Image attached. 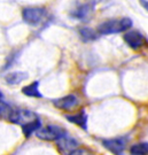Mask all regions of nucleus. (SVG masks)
I'll list each match as a JSON object with an SVG mask.
<instances>
[{
  "mask_svg": "<svg viewBox=\"0 0 148 155\" xmlns=\"http://www.w3.org/2000/svg\"><path fill=\"white\" fill-rule=\"evenodd\" d=\"M132 27V20L129 17L114 18L102 22L98 25V32L100 35H111V33L123 32Z\"/></svg>",
  "mask_w": 148,
  "mask_h": 155,
  "instance_id": "1",
  "label": "nucleus"
},
{
  "mask_svg": "<svg viewBox=\"0 0 148 155\" xmlns=\"http://www.w3.org/2000/svg\"><path fill=\"white\" fill-rule=\"evenodd\" d=\"M8 120L11 122L15 123V124H20L22 127L40 121L36 113L28 110V109H15V110H13Z\"/></svg>",
  "mask_w": 148,
  "mask_h": 155,
  "instance_id": "2",
  "label": "nucleus"
},
{
  "mask_svg": "<svg viewBox=\"0 0 148 155\" xmlns=\"http://www.w3.org/2000/svg\"><path fill=\"white\" fill-rule=\"evenodd\" d=\"M24 22L30 25H38L46 17V11L40 7H28L24 8L22 13Z\"/></svg>",
  "mask_w": 148,
  "mask_h": 155,
  "instance_id": "3",
  "label": "nucleus"
},
{
  "mask_svg": "<svg viewBox=\"0 0 148 155\" xmlns=\"http://www.w3.org/2000/svg\"><path fill=\"white\" fill-rule=\"evenodd\" d=\"M37 137L43 140H48V141H58L63 136H66L67 132L64 129L58 127V125H47L44 129H39L36 132Z\"/></svg>",
  "mask_w": 148,
  "mask_h": 155,
  "instance_id": "4",
  "label": "nucleus"
},
{
  "mask_svg": "<svg viewBox=\"0 0 148 155\" xmlns=\"http://www.w3.org/2000/svg\"><path fill=\"white\" fill-rule=\"evenodd\" d=\"M124 40L125 43L131 48L137 50L140 48L145 43H146V38L143 37V35L141 32H139L138 30H130L124 35Z\"/></svg>",
  "mask_w": 148,
  "mask_h": 155,
  "instance_id": "5",
  "label": "nucleus"
},
{
  "mask_svg": "<svg viewBox=\"0 0 148 155\" xmlns=\"http://www.w3.org/2000/svg\"><path fill=\"white\" fill-rule=\"evenodd\" d=\"M102 145L114 155H123L125 150L126 140L125 138L106 139L102 141Z\"/></svg>",
  "mask_w": 148,
  "mask_h": 155,
  "instance_id": "6",
  "label": "nucleus"
},
{
  "mask_svg": "<svg viewBox=\"0 0 148 155\" xmlns=\"http://www.w3.org/2000/svg\"><path fill=\"white\" fill-rule=\"evenodd\" d=\"M56 144H58V147H59L60 152L63 155H70L78 147V143L76 141V139L69 137L68 134H66L62 138L59 139L56 141Z\"/></svg>",
  "mask_w": 148,
  "mask_h": 155,
  "instance_id": "7",
  "label": "nucleus"
},
{
  "mask_svg": "<svg viewBox=\"0 0 148 155\" xmlns=\"http://www.w3.org/2000/svg\"><path fill=\"white\" fill-rule=\"evenodd\" d=\"M53 104L56 108L59 109H63V110H69L74 108L75 106L78 104V99L75 94H69L66 97H62L60 99H55Z\"/></svg>",
  "mask_w": 148,
  "mask_h": 155,
  "instance_id": "8",
  "label": "nucleus"
},
{
  "mask_svg": "<svg viewBox=\"0 0 148 155\" xmlns=\"http://www.w3.org/2000/svg\"><path fill=\"white\" fill-rule=\"evenodd\" d=\"M94 5L95 4H91V2H87V4H84V5L79 6L76 11L74 12L72 16L75 18H78V20H86L92 13H93L94 9Z\"/></svg>",
  "mask_w": 148,
  "mask_h": 155,
  "instance_id": "9",
  "label": "nucleus"
},
{
  "mask_svg": "<svg viewBox=\"0 0 148 155\" xmlns=\"http://www.w3.org/2000/svg\"><path fill=\"white\" fill-rule=\"evenodd\" d=\"M66 118L71 123H75L77 125L83 127L84 130H87V115L85 110H82L74 115H66Z\"/></svg>",
  "mask_w": 148,
  "mask_h": 155,
  "instance_id": "10",
  "label": "nucleus"
},
{
  "mask_svg": "<svg viewBox=\"0 0 148 155\" xmlns=\"http://www.w3.org/2000/svg\"><path fill=\"white\" fill-rule=\"evenodd\" d=\"M28 78V74L23 71H14L11 72L6 76V82L12 84V85H16L18 83H22L23 81H25Z\"/></svg>",
  "mask_w": 148,
  "mask_h": 155,
  "instance_id": "11",
  "label": "nucleus"
},
{
  "mask_svg": "<svg viewBox=\"0 0 148 155\" xmlns=\"http://www.w3.org/2000/svg\"><path fill=\"white\" fill-rule=\"evenodd\" d=\"M39 83L38 82H33L30 85H27L22 89V92L28 97H33V98H43V94L40 93L38 90Z\"/></svg>",
  "mask_w": 148,
  "mask_h": 155,
  "instance_id": "12",
  "label": "nucleus"
},
{
  "mask_svg": "<svg viewBox=\"0 0 148 155\" xmlns=\"http://www.w3.org/2000/svg\"><path fill=\"white\" fill-rule=\"evenodd\" d=\"M130 154L131 155H148V143H138L131 146L130 148Z\"/></svg>",
  "mask_w": 148,
  "mask_h": 155,
  "instance_id": "13",
  "label": "nucleus"
},
{
  "mask_svg": "<svg viewBox=\"0 0 148 155\" xmlns=\"http://www.w3.org/2000/svg\"><path fill=\"white\" fill-rule=\"evenodd\" d=\"M79 32H81V36H82V38L84 40H95V39H98V33L94 31L93 29H90V28H82L79 30Z\"/></svg>",
  "mask_w": 148,
  "mask_h": 155,
  "instance_id": "14",
  "label": "nucleus"
},
{
  "mask_svg": "<svg viewBox=\"0 0 148 155\" xmlns=\"http://www.w3.org/2000/svg\"><path fill=\"white\" fill-rule=\"evenodd\" d=\"M12 111V107L4 101H0V117L1 118H9Z\"/></svg>",
  "mask_w": 148,
  "mask_h": 155,
  "instance_id": "15",
  "label": "nucleus"
},
{
  "mask_svg": "<svg viewBox=\"0 0 148 155\" xmlns=\"http://www.w3.org/2000/svg\"><path fill=\"white\" fill-rule=\"evenodd\" d=\"M70 155H93L91 152H88L87 150H74Z\"/></svg>",
  "mask_w": 148,
  "mask_h": 155,
  "instance_id": "16",
  "label": "nucleus"
},
{
  "mask_svg": "<svg viewBox=\"0 0 148 155\" xmlns=\"http://www.w3.org/2000/svg\"><path fill=\"white\" fill-rule=\"evenodd\" d=\"M140 4H141V6L148 12V1H140Z\"/></svg>",
  "mask_w": 148,
  "mask_h": 155,
  "instance_id": "17",
  "label": "nucleus"
},
{
  "mask_svg": "<svg viewBox=\"0 0 148 155\" xmlns=\"http://www.w3.org/2000/svg\"><path fill=\"white\" fill-rule=\"evenodd\" d=\"M2 98V93H1V91H0V99Z\"/></svg>",
  "mask_w": 148,
  "mask_h": 155,
  "instance_id": "18",
  "label": "nucleus"
}]
</instances>
